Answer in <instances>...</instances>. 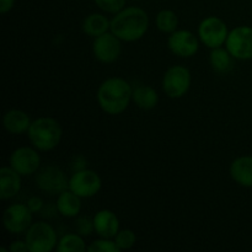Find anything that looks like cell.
I'll use <instances>...</instances> for the list:
<instances>
[{
    "mask_svg": "<svg viewBox=\"0 0 252 252\" xmlns=\"http://www.w3.org/2000/svg\"><path fill=\"white\" fill-rule=\"evenodd\" d=\"M149 27V16L138 6H128L115 14L111 20V29L115 36L123 42H135L142 38Z\"/></svg>",
    "mask_w": 252,
    "mask_h": 252,
    "instance_id": "6da1fadb",
    "label": "cell"
},
{
    "mask_svg": "<svg viewBox=\"0 0 252 252\" xmlns=\"http://www.w3.org/2000/svg\"><path fill=\"white\" fill-rule=\"evenodd\" d=\"M133 96V89L122 78H110L97 90V102L108 115H120L127 110Z\"/></svg>",
    "mask_w": 252,
    "mask_h": 252,
    "instance_id": "7a4b0ae2",
    "label": "cell"
},
{
    "mask_svg": "<svg viewBox=\"0 0 252 252\" xmlns=\"http://www.w3.org/2000/svg\"><path fill=\"white\" fill-rule=\"evenodd\" d=\"M30 142L41 152H49L59 145L63 135L61 125L51 117H41L34 120L27 130Z\"/></svg>",
    "mask_w": 252,
    "mask_h": 252,
    "instance_id": "3957f363",
    "label": "cell"
},
{
    "mask_svg": "<svg viewBox=\"0 0 252 252\" xmlns=\"http://www.w3.org/2000/svg\"><path fill=\"white\" fill-rule=\"evenodd\" d=\"M25 241L31 252H49L58 245V236L51 224L38 221L30 226L25 235Z\"/></svg>",
    "mask_w": 252,
    "mask_h": 252,
    "instance_id": "277c9868",
    "label": "cell"
},
{
    "mask_svg": "<svg viewBox=\"0 0 252 252\" xmlns=\"http://www.w3.org/2000/svg\"><path fill=\"white\" fill-rule=\"evenodd\" d=\"M228 36V26L223 20L217 16L206 17L198 26L199 41L211 49L225 44Z\"/></svg>",
    "mask_w": 252,
    "mask_h": 252,
    "instance_id": "5b68a950",
    "label": "cell"
},
{
    "mask_svg": "<svg viewBox=\"0 0 252 252\" xmlns=\"http://www.w3.org/2000/svg\"><path fill=\"white\" fill-rule=\"evenodd\" d=\"M191 71L182 65H174L166 70L162 78V89L171 98L186 95L191 86Z\"/></svg>",
    "mask_w": 252,
    "mask_h": 252,
    "instance_id": "8992f818",
    "label": "cell"
},
{
    "mask_svg": "<svg viewBox=\"0 0 252 252\" xmlns=\"http://www.w3.org/2000/svg\"><path fill=\"white\" fill-rule=\"evenodd\" d=\"M225 47L239 61L252 59V27L239 26L229 32Z\"/></svg>",
    "mask_w": 252,
    "mask_h": 252,
    "instance_id": "52a82bcc",
    "label": "cell"
},
{
    "mask_svg": "<svg viewBox=\"0 0 252 252\" xmlns=\"http://www.w3.org/2000/svg\"><path fill=\"white\" fill-rule=\"evenodd\" d=\"M101 186H102L101 177L94 170H80L74 172L69 179V189L81 198L94 197L100 192Z\"/></svg>",
    "mask_w": 252,
    "mask_h": 252,
    "instance_id": "ba28073f",
    "label": "cell"
},
{
    "mask_svg": "<svg viewBox=\"0 0 252 252\" xmlns=\"http://www.w3.org/2000/svg\"><path fill=\"white\" fill-rule=\"evenodd\" d=\"M2 224L9 233L19 235L32 225V212L27 204L15 203L7 207L2 216Z\"/></svg>",
    "mask_w": 252,
    "mask_h": 252,
    "instance_id": "9c48e42d",
    "label": "cell"
},
{
    "mask_svg": "<svg viewBox=\"0 0 252 252\" xmlns=\"http://www.w3.org/2000/svg\"><path fill=\"white\" fill-rule=\"evenodd\" d=\"M37 187L47 194H61L69 189V179L63 170L51 165L41 169L36 176Z\"/></svg>",
    "mask_w": 252,
    "mask_h": 252,
    "instance_id": "30bf717a",
    "label": "cell"
},
{
    "mask_svg": "<svg viewBox=\"0 0 252 252\" xmlns=\"http://www.w3.org/2000/svg\"><path fill=\"white\" fill-rule=\"evenodd\" d=\"M10 166L21 176H30L39 170L41 157L30 147L17 148L10 155Z\"/></svg>",
    "mask_w": 252,
    "mask_h": 252,
    "instance_id": "8fae6325",
    "label": "cell"
},
{
    "mask_svg": "<svg viewBox=\"0 0 252 252\" xmlns=\"http://www.w3.org/2000/svg\"><path fill=\"white\" fill-rule=\"evenodd\" d=\"M121 39L112 32H106L96 37L93 43L94 56L101 63H113L121 56L122 44Z\"/></svg>",
    "mask_w": 252,
    "mask_h": 252,
    "instance_id": "7c38bea8",
    "label": "cell"
},
{
    "mask_svg": "<svg viewBox=\"0 0 252 252\" xmlns=\"http://www.w3.org/2000/svg\"><path fill=\"white\" fill-rule=\"evenodd\" d=\"M170 51L181 58H189L197 53L199 48V41L194 33L187 30H176L170 33L167 39Z\"/></svg>",
    "mask_w": 252,
    "mask_h": 252,
    "instance_id": "4fadbf2b",
    "label": "cell"
},
{
    "mask_svg": "<svg viewBox=\"0 0 252 252\" xmlns=\"http://www.w3.org/2000/svg\"><path fill=\"white\" fill-rule=\"evenodd\" d=\"M94 225L95 233L100 238L113 239L120 231V219L112 211L102 209L94 217Z\"/></svg>",
    "mask_w": 252,
    "mask_h": 252,
    "instance_id": "5bb4252c",
    "label": "cell"
},
{
    "mask_svg": "<svg viewBox=\"0 0 252 252\" xmlns=\"http://www.w3.org/2000/svg\"><path fill=\"white\" fill-rule=\"evenodd\" d=\"M21 189V175L11 166H4L0 170V198L2 201L12 198Z\"/></svg>",
    "mask_w": 252,
    "mask_h": 252,
    "instance_id": "9a60e30c",
    "label": "cell"
},
{
    "mask_svg": "<svg viewBox=\"0 0 252 252\" xmlns=\"http://www.w3.org/2000/svg\"><path fill=\"white\" fill-rule=\"evenodd\" d=\"M230 176L240 186L252 189V157L245 155L234 160L230 165Z\"/></svg>",
    "mask_w": 252,
    "mask_h": 252,
    "instance_id": "2e32d148",
    "label": "cell"
},
{
    "mask_svg": "<svg viewBox=\"0 0 252 252\" xmlns=\"http://www.w3.org/2000/svg\"><path fill=\"white\" fill-rule=\"evenodd\" d=\"M2 123L6 132L17 135L27 132L32 122L30 120V116L25 111L10 110L4 115Z\"/></svg>",
    "mask_w": 252,
    "mask_h": 252,
    "instance_id": "e0dca14e",
    "label": "cell"
},
{
    "mask_svg": "<svg viewBox=\"0 0 252 252\" xmlns=\"http://www.w3.org/2000/svg\"><path fill=\"white\" fill-rule=\"evenodd\" d=\"M57 211L65 218H75L81 211V197L74 193L70 189H65L58 194Z\"/></svg>",
    "mask_w": 252,
    "mask_h": 252,
    "instance_id": "ac0fdd59",
    "label": "cell"
},
{
    "mask_svg": "<svg viewBox=\"0 0 252 252\" xmlns=\"http://www.w3.org/2000/svg\"><path fill=\"white\" fill-rule=\"evenodd\" d=\"M111 29V21L102 14H98V12H94L90 14L89 16L85 17L83 22V31L84 33L88 34V36L96 37L101 36V34L108 32V30Z\"/></svg>",
    "mask_w": 252,
    "mask_h": 252,
    "instance_id": "d6986e66",
    "label": "cell"
},
{
    "mask_svg": "<svg viewBox=\"0 0 252 252\" xmlns=\"http://www.w3.org/2000/svg\"><path fill=\"white\" fill-rule=\"evenodd\" d=\"M132 100L142 110H153L159 102V95L152 86L139 85L133 89Z\"/></svg>",
    "mask_w": 252,
    "mask_h": 252,
    "instance_id": "ffe728a7",
    "label": "cell"
},
{
    "mask_svg": "<svg viewBox=\"0 0 252 252\" xmlns=\"http://www.w3.org/2000/svg\"><path fill=\"white\" fill-rule=\"evenodd\" d=\"M233 59L234 57L231 56L230 52L226 48H221V47L212 49L211 56H209L212 68L217 74H220V75L228 74L233 69Z\"/></svg>",
    "mask_w": 252,
    "mask_h": 252,
    "instance_id": "44dd1931",
    "label": "cell"
},
{
    "mask_svg": "<svg viewBox=\"0 0 252 252\" xmlns=\"http://www.w3.org/2000/svg\"><path fill=\"white\" fill-rule=\"evenodd\" d=\"M88 250L85 241L83 236L76 234H65L62 236L61 240L57 245V251L58 252H84Z\"/></svg>",
    "mask_w": 252,
    "mask_h": 252,
    "instance_id": "7402d4cb",
    "label": "cell"
},
{
    "mask_svg": "<svg viewBox=\"0 0 252 252\" xmlns=\"http://www.w3.org/2000/svg\"><path fill=\"white\" fill-rule=\"evenodd\" d=\"M157 27L165 33H172L179 26V17L172 10H161L157 15Z\"/></svg>",
    "mask_w": 252,
    "mask_h": 252,
    "instance_id": "603a6c76",
    "label": "cell"
},
{
    "mask_svg": "<svg viewBox=\"0 0 252 252\" xmlns=\"http://www.w3.org/2000/svg\"><path fill=\"white\" fill-rule=\"evenodd\" d=\"M115 241L118 248L121 249V251L129 250L137 243V235L130 229H123V230L118 231L117 235L115 236Z\"/></svg>",
    "mask_w": 252,
    "mask_h": 252,
    "instance_id": "cb8c5ba5",
    "label": "cell"
},
{
    "mask_svg": "<svg viewBox=\"0 0 252 252\" xmlns=\"http://www.w3.org/2000/svg\"><path fill=\"white\" fill-rule=\"evenodd\" d=\"M88 251L90 252H120L121 249L112 239L101 238L98 240L93 241L88 246Z\"/></svg>",
    "mask_w": 252,
    "mask_h": 252,
    "instance_id": "d4e9b609",
    "label": "cell"
},
{
    "mask_svg": "<svg viewBox=\"0 0 252 252\" xmlns=\"http://www.w3.org/2000/svg\"><path fill=\"white\" fill-rule=\"evenodd\" d=\"M74 228L75 233L81 236H89L95 231V225H94V218H89L86 216H79L74 221Z\"/></svg>",
    "mask_w": 252,
    "mask_h": 252,
    "instance_id": "484cf974",
    "label": "cell"
},
{
    "mask_svg": "<svg viewBox=\"0 0 252 252\" xmlns=\"http://www.w3.org/2000/svg\"><path fill=\"white\" fill-rule=\"evenodd\" d=\"M102 11L108 14H117L126 6V0H94Z\"/></svg>",
    "mask_w": 252,
    "mask_h": 252,
    "instance_id": "4316f807",
    "label": "cell"
},
{
    "mask_svg": "<svg viewBox=\"0 0 252 252\" xmlns=\"http://www.w3.org/2000/svg\"><path fill=\"white\" fill-rule=\"evenodd\" d=\"M26 204L31 209L32 213H38V212H41L43 209V201L39 197H31L27 201Z\"/></svg>",
    "mask_w": 252,
    "mask_h": 252,
    "instance_id": "83f0119b",
    "label": "cell"
},
{
    "mask_svg": "<svg viewBox=\"0 0 252 252\" xmlns=\"http://www.w3.org/2000/svg\"><path fill=\"white\" fill-rule=\"evenodd\" d=\"M9 251L11 252H26L30 251L29 246H27L26 241H21V240H16L10 245Z\"/></svg>",
    "mask_w": 252,
    "mask_h": 252,
    "instance_id": "f1b7e54d",
    "label": "cell"
},
{
    "mask_svg": "<svg viewBox=\"0 0 252 252\" xmlns=\"http://www.w3.org/2000/svg\"><path fill=\"white\" fill-rule=\"evenodd\" d=\"M84 169H86V160L81 155H79L73 160V171L76 172Z\"/></svg>",
    "mask_w": 252,
    "mask_h": 252,
    "instance_id": "f546056e",
    "label": "cell"
},
{
    "mask_svg": "<svg viewBox=\"0 0 252 252\" xmlns=\"http://www.w3.org/2000/svg\"><path fill=\"white\" fill-rule=\"evenodd\" d=\"M15 6V0H0V12L6 14L11 11Z\"/></svg>",
    "mask_w": 252,
    "mask_h": 252,
    "instance_id": "4dcf8cb0",
    "label": "cell"
},
{
    "mask_svg": "<svg viewBox=\"0 0 252 252\" xmlns=\"http://www.w3.org/2000/svg\"><path fill=\"white\" fill-rule=\"evenodd\" d=\"M6 249H0V252H6Z\"/></svg>",
    "mask_w": 252,
    "mask_h": 252,
    "instance_id": "1f68e13d",
    "label": "cell"
}]
</instances>
